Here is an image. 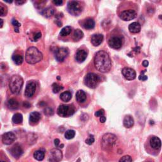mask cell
<instances>
[{"label":"cell","instance_id":"cell-51","mask_svg":"<svg viewBox=\"0 0 162 162\" xmlns=\"http://www.w3.org/2000/svg\"><path fill=\"white\" fill-rule=\"evenodd\" d=\"M161 70H162V68H161Z\"/></svg>","mask_w":162,"mask_h":162},{"label":"cell","instance_id":"cell-50","mask_svg":"<svg viewBox=\"0 0 162 162\" xmlns=\"http://www.w3.org/2000/svg\"><path fill=\"white\" fill-rule=\"evenodd\" d=\"M148 162H150V161H148Z\"/></svg>","mask_w":162,"mask_h":162},{"label":"cell","instance_id":"cell-9","mask_svg":"<svg viewBox=\"0 0 162 162\" xmlns=\"http://www.w3.org/2000/svg\"><path fill=\"white\" fill-rule=\"evenodd\" d=\"M56 60L59 62H62L68 55V50L66 48H56L54 51Z\"/></svg>","mask_w":162,"mask_h":162},{"label":"cell","instance_id":"cell-3","mask_svg":"<svg viewBox=\"0 0 162 162\" xmlns=\"http://www.w3.org/2000/svg\"><path fill=\"white\" fill-rule=\"evenodd\" d=\"M23 84V80L21 76L14 75L11 77L9 87L11 92L14 95H18L21 91Z\"/></svg>","mask_w":162,"mask_h":162},{"label":"cell","instance_id":"cell-2","mask_svg":"<svg viewBox=\"0 0 162 162\" xmlns=\"http://www.w3.org/2000/svg\"><path fill=\"white\" fill-rule=\"evenodd\" d=\"M43 54L37 48L30 47L26 53V61L29 64H36L43 59Z\"/></svg>","mask_w":162,"mask_h":162},{"label":"cell","instance_id":"cell-28","mask_svg":"<svg viewBox=\"0 0 162 162\" xmlns=\"http://www.w3.org/2000/svg\"><path fill=\"white\" fill-rule=\"evenodd\" d=\"M72 32V27L70 26H66L61 30L60 32V35L62 37H66V36H69Z\"/></svg>","mask_w":162,"mask_h":162},{"label":"cell","instance_id":"cell-6","mask_svg":"<svg viewBox=\"0 0 162 162\" xmlns=\"http://www.w3.org/2000/svg\"><path fill=\"white\" fill-rule=\"evenodd\" d=\"M117 141V137L115 135L111 133H108L103 136L101 145L103 148L108 149L113 148L115 145Z\"/></svg>","mask_w":162,"mask_h":162},{"label":"cell","instance_id":"cell-38","mask_svg":"<svg viewBox=\"0 0 162 162\" xmlns=\"http://www.w3.org/2000/svg\"><path fill=\"white\" fill-rule=\"evenodd\" d=\"M95 142V137L92 135H90L88 137V138L86 140V143L88 145H91Z\"/></svg>","mask_w":162,"mask_h":162},{"label":"cell","instance_id":"cell-46","mask_svg":"<svg viewBox=\"0 0 162 162\" xmlns=\"http://www.w3.org/2000/svg\"><path fill=\"white\" fill-rule=\"evenodd\" d=\"M54 143H55V146H59V144H60V140L58 139H55L54 141Z\"/></svg>","mask_w":162,"mask_h":162},{"label":"cell","instance_id":"cell-37","mask_svg":"<svg viewBox=\"0 0 162 162\" xmlns=\"http://www.w3.org/2000/svg\"><path fill=\"white\" fill-rule=\"evenodd\" d=\"M32 36H33V38H32L33 41H37L38 39H39L41 38L42 34L40 31H38V32H36V33H34Z\"/></svg>","mask_w":162,"mask_h":162},{"label":"cell","instance_id":"cell-33","mask_svg":"<svg viewBox=\"0 0 162 162\" xmlns=\"http://www.w3.org/2000/svg\"><path fill=\"white\" fill-rule=\"evenodd\" d=\"M63 89V87L60 86V85H59L57 83H54L52 85V90L54 93H58L61 90H62Z\"/></svg>","mask_w":162,"mask_h":162},{"label":"cell","instance_id":"cell-32","mask_svg":"<svg viewBox=\"0 0 162 162\" xmlns=\"http://www.w3.org/2000/svg\"><path fill=\"white\" fill-rule=\"evenodd\" d=\"M75 136V132L74 130H68L65 133V137L67 139H72Z\"/></svg>","mask_w":162,"mask_h":162},{"label":"cell","instance_id":"cell-16","mask_svg":"<svg viewBox=\"0 0 162 162\" xmlns=\"http://www.w3.org/2000/svg\"><path fill=\"white\" fill-rule=\"evenodd\" d=\"M149 144H150L151 147L153 149H155V150H159L161 147V140L160 139V138L156 136H153L151 137L150 139V142H149Z\"/></svg>","mask_w":162,"mask_h":162},{"label":"cell","instance_id":"cell-15","mask_svg":"<svg viewBox=\"0 0 162 162\" xmlns=\"http://www.w3.org/2000/svg\"><path fill=\"white\" fill-rule=\"evenodd\" d=\"M10 153L15 158L18 159L23 155V150L21 146H20L18 144H16L11 148Z\"/></svg>","mask_w":162,"mask_h":162},{"label":"cell","instance_id":"cell-13","mask_svg":"<svg viewBox=\"0 0 162 162\" xmlns=\"http://www.w3.org/2000/svg\"><path fill=\"white\" fill-rule=\"evenodd\" d=\"M122 74L125 79L128 80H132L136 77V73L135 70L131 68L125 67L122 69Z\"/></svg>","mask_w":162,"mask_h":162},{"label":"cell","instance_id":"cell-21","mask_svg":"<svg viewBox=\"0 0 162 162\" xmlns=\"http://www.w3.org/2000/svg\"><path fill=\"white\" fill-rule=\"evenodd\" d=\"M41 118V115L40 113L38 112H34L31 113L29 121L31 124H35L38 123V122L40 120Z\"/></svg>","mask_w":162,"mask_h":162},{"label":"cell","instance_id":"cell-27","mask_svg":"<svg viewBox=\"0 0 162 162\" xmlns=\"http://www.w3.org/2000/svg\"><path fill=\"white\" fill-rule=\"evenodd\" d=\"M84 36L83 32L80 29H75L74 32V35H73V39L75 41H78L80 39H82Z\"/></svg>","mask_w":162,"mask_h":162},{"label":"cell","instance_id":"cell-19","mask_svg":"<svg viewBox=\"0 0 162 162\" xmlns=\"http://www.w3.org/2000/svg\"><path fill=\"white\" fill-rule=\"evenodd\" d=\"M82 27L86 29H92L95 27V20L91 18H87L85 19L82 22Z\"/></svg>","mask_w":162,"mask_h":162},{"label":"cell","instance_id":"cell-8","mask_svg":"<svg viewBox=\"0 0 162 162\" xmlns=\"http://www.w3.org/2000/svg\"><path fill=\"white\" fill-rule=\"evenodd\" d=\"M124 39L120 36H113L108 40V44L113 49L118 50L123 44Z\"/></svg>","mask_w":162,"mask_h":162},{"label":"cell","instance_id":"cell-18","mask_svg":"<svg viewBox=\"0 0 162 162\" xmlns=\"http://www.w3.org/2000/svg\"><path fill=\"white\" fill-rule=\"evenodd\" d=\"M91 43L93 46H98L101 44L103 41V36L102 34H94L91 37Z\"/></svg>","mask_w":162,"mask_h":162},{"label":"cell","instance_id":"cell-5","mask_svg":"<svg viewBox=\"0 0 162 162\" xmlns=\"http://www.w3.org/2000/svg\"><path fill=\"white\" fill-rule=\"evenodd\" d=\"M83 7L81 3L77 1H70L67 3V10L70 14L79 16L82 13Z\"/></svg>","mask_w":162,"mask_h":162},{"label":"cell","instance_id":"cell-7","mask_svg":"<svg viewBox=\"0 0 162 162\" xmlns=\"http://www.w3.org/2000/svg\"><path fill=\"white\" fill-rule=\"evenodd\" d=\"M75 110L72 105L61 104L57 110L58 115L62 117H68L74 115Z\"/></svg>","mask_w":162,"mask_h":162},{"label":"cell","instance_id":"cell-47","mask_svg":"<svg viewBox=\"0 0 162 162\" xmlns=\"http://www.w3.org/2000/svg\"><path fill=\"white\" fill-rule=\"evenodd\" d=\"M148 65H149V62H148V61L147 60H144L143 61V65L145 67H147L148 66Z\"/></svg>","mask_w":162,"mask_h":162},{"label":"cell","instance_id":"cell-41","mask_svg":"<svg viewBox=\"0 0 162 162\" xmlns=\"http://www.w3.org/2000/svg\"><path fill=\"white\" fill-rule=\"evenodd\" d=\"M104 114V110H103V109H101V110H99L98 111H97L96 113H95V116L97 117H101L103 116Z\"/></svg>","mask_w":162,"mask_h":162},{"label":"cell","instance_id":"cell-39","mask_svg":"<svg viewBox=\"0 0 162 162\" xmlns=\"http://www.w3.org/2000/svg\"><path fill=\"white\" fill-rule=\"evenodd\" d=\"M44 114L48 116H51L53 115V110L51 108H49V107H47L44 109Z\"/></svg>","mask_w":162,"mask_h":162},{"label":"cell","instance_id":"cell-23","mask_svg":"<svg viewBox=\"0 0 162 162\" xmlns=\"http://www.w3.org/2000/svg\"><path fill=\"white\" fill-rule=\"evenodd\" d=\"M123 123L125 127L131 128L134 124V119L132 116L126 115L124 117Z\"/></svg>","mask_w":162,"mask_h":162},{"label":"cell","instance_id":"cell-24","mask_svg":"<svg viewBox=\"0 0 162 162\" xmlns=\"http://www.w3.org/2000/svg\"><path fill=\"white\" fill-rule=\"evenodd\" d=\"M41 14L44 17H45L46 18H49L54 15L55 9L54 8H53L51 6L47 7L41 11Z\"/></svg>","mask_w":162,"mask_h":162},{"label":"cell","instance_id":"cell-43","mask_svg":"<svg viewBox=\"0 0 162 162\" xmlns=\"http://www.w3.org/2000/svg\"><path fill=\"white\" fill-rule=\"evenodd\" d=\"M106 120H107V118H106V117H105L104 115L101 117L100 119H99V120H100V122H101V123H104L105 122H106Z\"/></svg>","mask_w":162,"mask_h":162},{"label":"cell","instance_id":"cell-34","mask_svg":"<svg viewBox=\"0 0 162 162\" xmlns=\"http://www.w3.org/2000/svg\"><path fill=\"white\" fill-rule=\"evenodd\" d=\"M11 23L15 27V32H19V27L21 26V23H19L17 20L13 18L11 20Z\"/></svg>","mask_w":162,"mask_h":162},{"label":"cell","instance_id":"cell-11","mask_svg":"<svg viewBox=\"0 0 162 162\" xmlns=\"http://www.w3.org/2000/svg\"><path fill=\"white\" fill-rule=\"evenodd\" d=\"M119 17L124 21H130L137 17V13L134 10H126L122 11Z\"/></svg>","mask_w":162,"mask_h":162},{"label":"cell","instance_id":"cell-44","mask_svg":"<svg viewBox=\"0 0 162 162\" xmlns=\"http://www.w3.org/2000/svg\"><path fill=\"white\" fill-rule=\"evenodd\" d=\"M26 3V1H20V0L15 1V3L17 4V5H23V4Z\"/></svg>","mask_w":162,"mask_h":162},{"label":"cell","instance_id":"cell-30","mask_svg":"<svg viewBox=\"0 0 162 162\" xmlns=\"http://www.w3.org/2000/svg\"><path fill=\"white\" fill-rule=\"evenodd\" d=\"M44 156H45V154L44 152L42 150H38L34 152V157L36 160L38 161H42L44 160Z\"/></svg>","mask_w":162,"mask_h":162},{"label":"cell","instance_id":"cell-49","mask_svg":"<svg viewBox=\"0 0 162 162\" xmlns=\"http://www.w3.org/2000/svg\"><path fill=\"white\" fill-rule=\"evenodd\" d=\"M1 162H6V161H3V160H2Z\"/></svg>","mask_w":162,"mask_h":162},{"label":"cell","instance_id":"cell-10","mask_svg":"<svg viewBox=\"0 0 162 162\" xmlns=\"http://www.w3.org/2000/svg\"><path fill=\"white\" fill-rule=\"evenodd\" d=\"M63 154L58 149H52L50 151L48 160L50 162H60L62 160Z\"/></svg>","mask_w":162,"mask_h":162},{"label":"cell","instance_id":"cell-40","mask_svg":"<svg viewBox=\"0 0 162 162\" xmlns=\"http://www.w3.org/2000/svg\"><path fill=\"white\" fill-rule=\"evenodd\" d=\"M146 72V70H143V71L141 72V75L139 77V80H143V81H145V80H146L148 79V77L146 75H144V73Z\"/></svg>","mask_w":162,"mask_h":162},{"label":"cell","instance_id":"cell-1","mask_svg":"<svg viewBox=\"0 0 162 162\" xmlns=\"http://www.w3.org/2000/svg\"><path fill=\"white\" fill-rule=\"evenodd\" d=\"M95 66L98 71L106 73L112 68V60L108 53L101 50L96 53L94 60Z\"/></svg>","mask_w":162,"mask_h":162},{"label":"cell","instance_id":"cell-20","mask_svg":"<svg viewBox=\"0 0 162 162\" xmlns=\"http://www.w3.org/2000/svg\"><path fill=\"white\" fill-rule=\"evenodd\" d=\"M87 99L86 92L82 90H79L76 93V100L79 103H84Z\"/></svg>","mask_w":162,"mask_h":162},{"label":"cell","instance_id":"cell-22","mask_svg":"<svg viewBox=\"0 0 162 162\" xmlns=\"http://www.w3.org/2000/svg\"><path fill=\"white\" fill-rule=\"evenodd\" d=\"M141 26L140 23L138 22H133L131 23L129 26V30L133 34H137L139 33L141 31Z\"/></svg>","mask_w":162,"mask_h":162},{"label":"cell","instance_id":"cell-14","mask_svg":"<svg viewBox=\"0 0 162 162\" xmlns=\"http://www.w3.org/2000/svg\"><path fill=\"white\" fill-rule=\"evenodd\" d=\"M16 139V136L13 132H9L4 134L2 136V141L4 144L10 145Z\"/></svg>","mask_w":162,"mask_h":162},{"label":"cell","instance_id":"cell-12","mask_svg":"<svg viewBox=\"0 0 162 162\" xmlns=\"http://www.w3.org/2000/svg\"><path fill=\"white\" fill-rule=\"evenodd\" d=\"M36 90V83L34 81H29L26 85L25 90V96L27 98H31L35 94Z\"/></svg>","mask_w":162,"mask_h":162},{"label":"cell","instance_id":"cell-45","mask_svg":"<svg viewBox=\"0 0 162 162\" xmlns=\"http://www.w3.org/2000/svg\"><path fill=\"white\" fill-rule=\"evenodd\" d=\"M23 107L25 108H30L31 104L29 103H28L27 101H25V102L23 103Z\"/></svg>","mask_w":162,"mask_h":162},{"label":"cell","instance_id":"cell-31","mask_svg":"<svg viewBox=\"0 0 162 162\" xmlns=\"http://www.w3.org/2000/svg\"><path fill=\"white\" fill-rule=\"evenodd\" d=\"M12 60L14 62L15 64L18 65H21L23 62V56L20 55H14L13 56H12Z\"/></svg>","mask_w":162,"mask_h":162},{"label":"cell","instance_id":"cell-29","mask_svg":"<svg viewBox=\"0 0 162 162\" xmlns=\"http://www.w3.org/2000/svg\"><path fill=\"white\" fill-rule=\"evenodd\" d=\"M23 117L21 113H15L12 118V122L15 124H20L22 122Z\"/></svg>","mask_w":162,"mask_h":162},{"label":"cell","instance_id":"cell-35","mask_svg":"<svg viewBox=\"0 0 162 162\" xmlns=\"http://www.w3.org/2000/svg\"><path fill=\"white\" fill-rule=\"evenodd\" d=\"M7 8L1 3H0V15L1 17H5L7 14Z\"/></svg>","mask_w":162,"mask_h":162},{"label":"cell","instance_id":"cell-42","mask_svg":"<svg viewBox=\"0 0 162 162\" xmlns=\"http://www.w3.org/2000/svg\"><path fill=\"white\" fill-rule=\"evenodd\" d=\"M52 3H53L55 5L61 6V5H62V4L63 3V1H62V0H56V1H53Z\"/></svg>","mask_w":162,"mask_h":162},{"label":"cell","instance_id":"cell-17","mask_svg":"<svg viewBox=\"0 0 162 162\" xmlns=\"http://www.w3.org/2000/svg\"><path fill=\"white\" fill-rule=\"evenodd\" d=\"M87 56V53L84 50H79L77 51L75 55L76 61L79 63H82Z\"/></svg>","mask_w":162,"mask_h":162},{"label":"cell","instance_id":"cell-36","mask_svg":"<svg viewBox=\"0 0 162 162\" xmlns=\"http://www.w3.org/2000/svg\"><path fill=\"white\" fill-rule=\"evenodd\" d=\"M132 158L129 155H125L122 157L119 160V162H132Z\"/></svg>","mask_w":162,"mask_h":162},{"label":"cell","instance_id":"cell-4","mask_svg":"<svg viewBox=\"0 0 162 162\" xmlns=\"http://www.w3.org/2000/svg\"><path fill=\"white\" fill-rule=\"evenodd\" d=\"M101 81L100 77L95 73H88L85 76L84 82L85 85L91 89H95L98 86Z\"/></svg>","mask_w":162,"mask_h":162},{"label":"cell","instance_id":"cell-25","mask_svg":"<svg viewBox=\"0 0 162 162\" xmlns=\"http://www.w3.org/2000/svg\"><path fill=\"white\" fill-rule=\"evenodd\" d=\"M6 105L8 108L11 109V110H17V108H18L19 103L17 100L12 98L7 101Z\"/></svg>","mask_w":162,"mask_h":162},{"label":"cell","instance_id":"cell-26","mask_svg":"<svg viewBox=\"0 0 162 162\" xmlns=\"http://www.w3.org/2000/svg\"><path fill=\"white\" fill-rule=\"evenodd\" d=\"M72 92L70 91L63 92L60 96L61 100L65 103L68 102V101L72 99Z\"/></svg>","mask_w":162,"mask_h":162},{"label":"cell","instance_id":"cell-48","mask_svg":"<svg viewBox=\"0 0 162 162\" xmlns=\"http://www.w3.org/2000/svg\"><path fill=\"white\" fill-rule=\"evenodd\" d=\"M0 21H1V28H2L3 26V20L2 19L0 20Z\"/></svg>","mask_w":162,"mask_h":162}]
</instances>
